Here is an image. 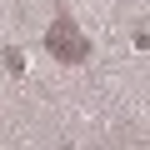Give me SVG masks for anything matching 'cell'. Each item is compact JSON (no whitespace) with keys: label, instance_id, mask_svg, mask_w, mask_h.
I'll return each mask as SVG.
<instances>
[{"label":"cell","instance_id":"7a4b0ae2","mask_svg":"<svg viewBox=\"0 0 150 150\" xmlns=\"http://www.w3.org/2000/svg\"><path fill=\"white\" fill-rule=\"evenodd\" d=\"M5 65H10V75H25V60H20V50H5Z\"/></svg>","mask_w":150,"mask_h":150},{"label":"cell","instance_id":"6da1fadb","mask_svg":"<svg viewBox=\"0 0 150 150\" xmlns=\"http://www.w3.org/2000/svg\"><path fill=\"white\" fill-rule=\"evenodd\" d=\"M45 55H55L60 65H85L90 40H85V30L75 25L70 15H55V20L45 25Z\"/></svg>","mask_w":150,"mask_h":150}]
</instances>
